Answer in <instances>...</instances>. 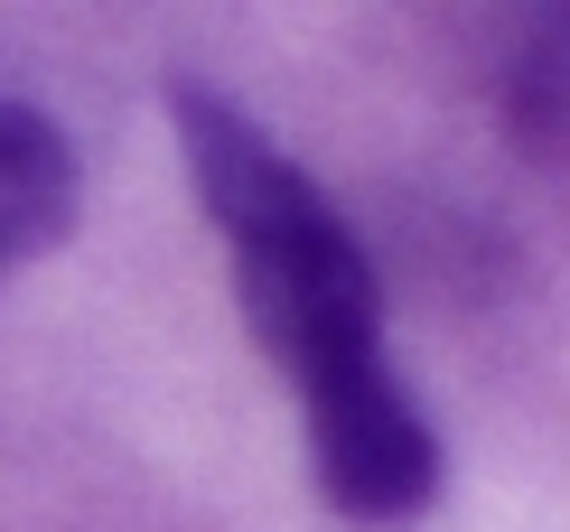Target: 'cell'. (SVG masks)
<instances>
[{
  "mask_svg": "<svg viewBox=\"0 0 570 532\" xmlns=\"http://www.w3.org/2000/svg\"><path fill=\"white\" fill-rule=\"evenodd\" d=\"M66 225H76V150L38 104L0 93V272L57 253Z\"/></svg>",
  "mask_w": 570,
  "mask_h": 532,
  "instance_id": "3",
  "label": "cell"
},
{
  "mask_svg": "<svg viewBox=\"0 0 570 532\" xmlns=\"http://www.w3.org/2000/svg\"><path fill=\"white\" fill-rule=\"evenodd\" d=\"M495 112L514 150L570 168V10H524L495 38Z\"/></svg>",
  "mask_w": 570,
  "mask_h": 532,
  "instance_id": "4",
  "label": "cell"
},
{
  "mask_svg": "<svg viewBox=\"0 0 570 532\" xmlns=\"http://www.w3.org/2000/svg\"><path fill=\"white\" fill-rule=\"evenodd\" d=\"M169 122L187 150V187L206 197L234 253V299H244L253 346L291 374L384 346V280L346 234V215L308 187V168L197 76L169 85Z\"/></svg>",
  "mask_w": 570,
  "mask_h": 532,
  "instance_id": "1",
  "label": "cell"
},
{
  "mask_svg": "<svg viewBox=\"0 0 570 532\" xmlns=\"http://www.w3.org/2000/svg\"><path fill=\"white\" fill-rule=\"evenodd\" d=\"M299 393H308V467H318L327 514L384 532V523H412L440 495V430L402 393L384 346L299 374Z\"/></svg>",
  "mask_w": 570,
  "mask_h": 532,
  "instance_id": "2",
  "label": "cell"
}]
</instances>
